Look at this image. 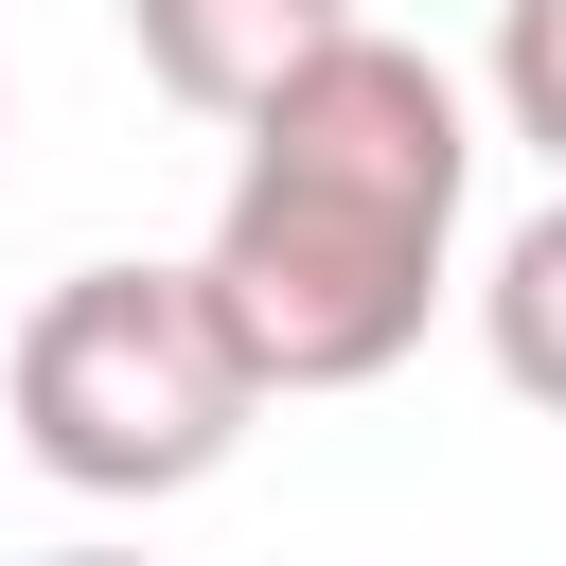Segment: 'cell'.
<instances>
[{
  "mask_svg": "<svg viewBox=\"0 0 566 566\" xmlns=\"http://www.w3.org/2000/svg\"><path fill=\"white\" fill-rule=\"evenodd\" d=\"M460 195H478V106L442 53L336 18L248 124H230V195H212V318L230 354L283 389H371L424 354L442 283H460Z\"/></svg>",
  "mask_w": 566,
  "mask_h": 566,
  "instance_id": "1",
  "label": "cell"
},
{
  "mask_svg": "<svg viewBox=\"0 0 566 566\" xmlns=\"http://www.w3.org/2000/svg\"><path fill=\"white\" fill-rule=\"evenodd\" d=\"M0 424L53 495H195L248 424H265V371L230 354L212 283L195 265H71L18 301V354H0Z\"/></svg>",
  "mask_w": 566,
  "mask_h": 566,
  "instance_id": "2",
  "label": "cell"
},
{
  "mask_svg": "<svg viewBox=\"0 0 566 566\" xmlns=\"http://www.w3.org/2000/svg\"><path fill=\"white\" fill-rule=\"evenodd\" d=\"M336 18H354V0H124V53H142L195 124H248Z\"/></svg>",
  "mask_w": 566,
  "mask_h": 566,
  "instance_id": "3",
  "label": "cell"
},
{
  "mask_svg": "<svg viewBox=\"0 0 566 566\" xmlns=\"http://www.w3.org/2000/svg\"><path fill=\"white\" fill-rule=\"evenodd\" d=\"M478 354H495V389H513V407H548V424H566V195L495 230V265H478Z\"/></svg>",
  "mask_w": 566,
  "mask_h": 566,
  "instance_id": "4",
  "label": "cell"
},
{
  "mask_svg": "<svg viewBox=\"0 0 566 566\" xmlns=\"http://www.w3.org/2000/svg\"><path fill=\"white\" fill-rule=\"evenodd\" d=\"M495 124L566 177V0H495Z\"/></svg>",
  "mask_w": 566,
  "mask_h": 566,
  "instance_id": "5",
  "label": "cell"
}]
</instances>
